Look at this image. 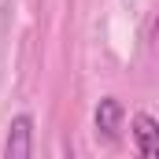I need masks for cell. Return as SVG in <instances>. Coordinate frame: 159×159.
Here are the masks:
<instances>
[{
    "label": "cell",
    "mask_w": 159,
    "mask_h": 159,
    "mask_svg": "<svg viewBox=\"0 0 159 159\" xmlns=\"http://www.w3.org/2000/svg\"><path fill=\"white\" fill-rule=\"evenodd\" d=\"M26 156H34V115H15L7 122L4 159H26Z\"/></svg>",
    "instance_id": "cell-1"
},
{
    "label": "cell",
    "mask_w": 159,
    "mask_h": 159,
    "mask_svg": "<svg viewBox=\"0 0 159 159\" xmlns=\"http://www.w3.org/2000/svg\"><path fill=\"white\" fill-rule=\"evenodd\" d=\"M122 119H126V107H122L119 96H104L93 111V126H96V137L104 141H119V129H122Z\"/></svg>",
    "instance_id": "cell-2"
},
{
    "label": "cell",
    "mask_w": 159,
    "mask_h": 159,
    "mask_svg": "<svg viewBox=\"0 0 159 159\" xmlns=\"http://www.w3.org/2000/svg\"><path fill=\"white\" fill-rule=\"evenodd\" d=\"M133 144H137V152L144 159H159V119L156 115H148V111H137L133 119Z\"/></svg>",
    "instance_id": "cell-3"
},
{
    "label": "cell",
    "mask_w": 159,
    "mask_h": 159,
    "mask_svg": "<svg viewBox=\"0 0 159 159\" xmlns=\"http://www.w3.org/2000/svg\"><path fill=\"white\" fill-rule=\"evenodd\" d=\"M152 41L159 44V19H156V26H152Z\"/></svg>",
    "instance_id": "cell-4"
}]
</instances>
